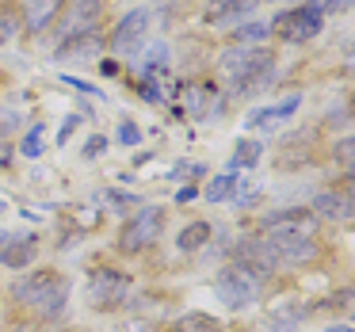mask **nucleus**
<instances>
[{"instance_id":"f257e3e1","label":"nucleus","mask_w":355,"mask_h":332,"mask_svg":"<svg viewBox=\"0 0 355 332\" xmlns=\"http://www.w3.org/2000/svg\"><path fill=\"white\" fill-rule=\"evenodd\" d=\"M222 77L225 85H230L233 96H245L252 92V88H260L263 80L271 77V69H275V54L271 50H260V46H230L222 54Z\"/></svg>"},{"instance_id":"f03ea898","label":"nucleus","mask_w":355,"mask_h":332,"mask_svg":"<svg viewBox=\"0 0 355 332\" xmlns=\"http://www.w3.org/2000/svg\"><path fill=\"white\" fill-rule=\"evenodd\" d=\"M12 294H16L24 306H35L46 317H58L65 309V302H69V279L58 275V271H35V275L19 279V283L12 286Z\"/></svg>"},{"instance_id":"7ed1b4c3","label":"nucleus","mask_w":355,"mask_h":332,"mask_svg":"<svg viewBox=\"0 0 355 332\" xmlns=\"http://www.w3.org/2000/svg\"><path fill=\"white\" fill-rule=\"evenodd\" d=\"M214 290H218V298H222L230 309H248L256 298H260L263 279L256 275V271L241 268V263H230V268H222V271H218Z\"/></svg>"},{"instance_id":"20e7f679","label":"nucleus","mask_w":355,"mask_h":332,"mask_svg":"<svg viewBox=\"0 0 355 332\" xmlns=\"http://www.w3.org/2000/svg\"><path fill=\"white\" fill-rule=\"evenodd\" d=\"M321 19H324L321 0H309L302 8H291V12H283V16H275L271 35H279V39H286V42H306L321 31Z\"/></svg>"},{"instance_id":"39448f33","label":"nucleus","mask_w":355,"mask_h":332,"mask_svg":"<svg viewBox=\"0 0 355 332\" xmlns=\"http://www.w3.org/2000/svg\"><path fill=\"white\" fill-rule=\"evenodd\" d=\"M130 290H134L130 275H123V271H115V268H96L92 275H88V302H92L96 309L123 306V302L130 298Z\"/></svg>"},{"instance_id":"423d86ee","label":"nucleus","mask_w":355,"mask_h":332,"mask_svg":"<svg viewBox=\"0 0 355 332\" xmlns=\"http://www.w3.org/2000/svg\"><path fill=\"white\" fill-rule=\"evenodd\" d=\"M271 245V252H275L279 268L283 263H291V268H306V263H313L317 256H321V248H317L313 237H306V233H291V229H271L263 233Z\"/></svg>"},{"instance_id":"0eeeda50","label":"nucleus","mask_w":355,"mask_h":332,"mask_svg":"<svg viewBox=\"0 0 355 332\" xmlns=\"http://www.w3.org/2000/svg\"><path fill=\"white\" fill-rule=\"evenodd\" d=\"M161 229H164V210L146 207V210H138V218L126 222L123 237H119V248H123V252H141V248H149L153 241H161Z\"/></svg>"},{"instance_id":"6e6552de","label":"nucleus","mask_w":355,"mask_h":332,"mask_svg":"<svg viewBox=\"0 0 355 332\" xmlns=\"http://www.w3.org/2000/svg\"><path fill=\"white\" fill-rule=\"evenodd\" d=\"M233 263L256 271L260 279L271 275V271H279V260H275V252H271L268 237H241L237 248H233Z\"/></svg>"},{"instance_id":"1a4fd4ad","label":"nucleus","mask_w":355,"mask_h":332,"mask_svg":"<svg viewBox=\"0 0 355 332\" xmlns=\"http://www.w3.org/2000/svg\"><path fill=\"white\" fill-rule=\"evenodd\" d=\"M149 35V12H126L123 24L115 27V35H111V50L115 54H138L141 42H146Z\"/></svg>"},{"instance_id":"9d476101","label":"nucleus","mask_w":355,"mask_h":332,"mask_svg":"<svg viewBox=\"0 0 355 332\" xmlns=\"http://www.w3.org/2000/svg\"><path fill=\"white\" fill-rule=\"evenodd\" d=\"M107 50V39L100 31H85V35H69V39L58 46V62H92V58H103Z\"/></svg>"},{"instance_id":"9b49d317","label":"nucleus","mask_w":355,"mask_h":332,"mask_svg":"<svg viewBox=\"0 0 355 332\" xmlns=\"http://www.w3.org/2000/svg\"><path fill=\"white\" fill-rule=\"evenodd\" d=\"M317 222H321V218H317L313 210H275V214L263 218V233L291 229V233H306V237H313Z\"/></svg>"},{"instance_id":"f8f14e48","label":"nucleus","mask_w":355,"mask_h":332,"mask_svg":"<svg viewBox=\"0 0 355 332\" xmlns=\"http://www.w3.org/2000/svg\"><path fill=\"white\" fill-rule=\"evenodd\" d=\"M62 4H65V0H24V12H19V16H24V27L31 35L46 31V27L58 19Z\"/></svg>"},{"instance_id":"ddd939ff","label":"nucleus","mask_w":355,"mask_h":332,"mask_svg":"<svg viewBox=\"0 0 355 332\" xmlns=\"http://www.w3.org/2000/svg\"><path fill=\"white\" fill-rule=\"evenodd\" d=\"M313 214L317 218H332V222H344V218L355 214V202L347 191H321L313 199Z\"/></svg>"},{"instance_id":"4468645a","label":"nucleus","mask_w":355,"mask_h":332,"mask_svg":"<svg viewBox=\"0 0 355 332\" xmlns=\"http://www.w3.org/2000/svg\"><path fill=\"white\" fill-rule=\"evenodd\" d=\"M35 256H39V237H16V241H8V245L0 248V260H4V268H12V271L31 268Z\"/></svg>"},{"instance_id":"2eb2a0df","label":"nucleus","mask_w":355,"mask_h":332,"mask_svg":"<svg viewBox=\"0 0 355 332\" xmlns=\"http://www.w3.org/2000/svg\"><path fill=\"white\" fill-rule=\"evenodd\" d=\"M256 8V0H210V8H207V24L214 27H233V19H241L245 12Z\"/></svg>"},{"instance_id":"dca6fc26","label":"nucleus","mask_w":355,"mask_h":332,"mask_svg":"<svg viewBox=\"0 0 355 332\" xmlns=\"http://www.w3.org/2000/svg\"><path fill=\"white\" fill-rule=\"evenodd\" d=\"M103 19V0H77L73 8V19H69V35H85V31H96Z\"/></svg>"},{"instance_id":"f3484780","label":"nucleus","mask_w":355,"mask_h":332,"mask_svg":"<svg viewBox=\"0 0 355 332\" xmlns=\"http://www.w3.org/2000/svg\"><path fill=\"white\" fill-rule=\"evenodd\" d=\"M298 103H302V96H291V100L275 103V107H260L245 119V126H268V123H279V119H291L298 111Z\"/></svg>"},{"instance_id":"a211bd4d","label":"nucleus","mask_w":355,"mask_h":332,"mask_svg":"<svg viewBox=\"0 0 355 332\" xmlns=\"http://www.w3.org/2000/svg\"><path fill=\"white\" fill-rule=\"evenodd\" d=\"M313 141H317V130H298L294 138H286V146H283V149H286V153H283V164H306L309 157H313V149H309Z\"/></svg>"},{"instance_id":"6ab92c4d","label":"nucleus","mask_w":355,"mask_h":332,"mask_svg":"<svg viewBox=\"0 0 355 332\" xmlns=\"http://www.w3.org/2000/svg\"><path fill=\"white\" fill-rule=\"evenodd\" d=\"M207 241H210V222H191L187 229H180L176 245L180 252H199V248H207Z\"/></svg>"},{"instance_id":"aec40b11","label":"nucleus","mask_w":355,"mask_h":332,"mask_svg":"<svg viewBox=\"0 0 355 332\" xmlns=\"http://www.w3.org/2000/svg\"><path fill=\"white\" fill-rule=\"evenodd\" d=\"M19 27H24V16L16 12V4H8V0H4V4H0V46L16 39Z\"/></svg>"},{"instance_id":"412c9836","label":"nucleus","mask_w":355,"mask_h":332,"mask_svg":"<svg viewBox=\"0 0 355 332\" xmlns=\"http://www.w3.org/2000/svg\"><path fill=\"white\" fill-rule=\"evenodd\" d=\"M233 191H237L233 172H222V176H214L207 184V202H225V199H233Z\"/></svg>"},{"instance_id":"4be33fe9","label":"nucleus","mask_w":355,"mask_h":332,"mask_svg":"<svg viewBox=\"0 0 355 332\" xmlns=\"http://www.w3.org/2000/svg\"><path fill=\"white\" fill-rule=\"evenodd\" d=\"M260 141H241L237 146V153L230 157V172L233 168H252V164H260Z\"/></svg>"},{"instance_id":"5701e85b","label":"nucleus","mask_w":355,"mask_h":332,"mask_svg":"<svg viewBox=\"0 0 355 332\" xmlns=\"http://www.w3.org/2000/svg\"><path fill=\"white\" fill-rule=\"evenodd\" d=\"M263 39H271V27L263 24H241L233 31V46H252V42H263Z\"/></svg>"},{"instance_id":"b1692460","label":"nucleus","mask_w":355,"mask_h":332,"mask_svg":"<svg viewBox=\"0 0 355 332\" xmlns=\"http://www.w3.org/2000/svg\"><path fill=\"white\" fill-rule=\"evenodd\" d=\"M176 332H222V324L207 313H187V317H180Z\"/></svg>"},{"instance_id":"393cba45","label":"nucleus","mask_w":355,"mask_h":332,"mask_svg":"<svg viewBox=\"0 0 355 332\" xmlns=\"http://www.w3.org/2000/svg\"><path fill=\"white\" fill-rule=\"evenodd\" d=\"M168 46L164 42H157V46H149V58H146V65H141V73H146V80L153 77V73H161V69H168Z\"/></svg>"},{"instance_id":"a878e982","label":"nucleus","mask_w":355,"mask_h":332,"mask_svg":"<svg viewBox=\"0 0 355 332\" xmlns=\"http://www.w3.org/2000/svg\"><path fill=\"white\" fill-rule=\"evenodd\" d=\"M19 130V111L16 107H0V141L12 138Z\"/></svg>"},{"instance_id":"bb28decb","label":"nucleus","mask_w":355,"mask_h":332,"mask_svg":"<svg viewBox=\"0 0 355 332\" xmlns=\"http://www.w3.org/2000/svg\"><path fill=\"white\" fill-rule=\"evenodd\" d=\"M19 149H24V157H39V153H42V126H31Z\"/></svg>"},{"instance_id":"cd10ccee","label":"nucleus","mask_w":355,"mask_h":332,"mask_svg":"<svg viewBox=\"0 0 355 332\" xmlns=\"http://www.w3.org/2000/svg\"><path fill=\"white\" fill-rule=\"evenodd\" d=\"M294 329H298V324H294L291 317H279V313H275L271 321H263L256 332H294Z\"/></svg>"},{"instance_id":"c85d7f7f","label":"nucleus","mask_w":355,"mask_h":332,"mask_svg":"<svg viewBox=\"0 0 355 332\" xmlns=\"http://www.w3.org/2000/svg\"><path fill=\"white\" fill-rule=\"evenodd\" d=\"M336 161L344 164V168H352V161H355V138L336 141Z\"/></svg>"},{"instance_id":"c756f323","label":"nucleus","mask_w":355,"mask_h":332,"mask_svg":"<svg viewBox=\"0 0 355 332\" xmlns=\"http://www.w3.org/2000/svg\"><path fill=\"white\" fill-rule=\"evenodd\" d=\"M138 138H141V130L134 123H123L119 126V141H123V146H138Z\"/></svg>"},{"instance_id":"7c9ffc66","label":"nucleus","mask_w":355,"mask_h":332,"mask_svg":"<svg viewBox=\"0 0 355 332\" xmlns=\"http://www.w3.org/2000/svg\"><path fill=\"white\" fill-rule=\"evenodd\" d=\"M103 146H107V138H103V134H96V138H88V146H85V157H100V153H103Z\"/></svg>"},{"instance_id":"2f4dec72","label":"nucleus","mask_w":355,"mask_h":332,"mask_svg":"<svg viewBox=\"0 0 355 332\" xmlns=\"http://www.w3.org/2000/svg\"><path fill=\"white\" fill-rule=\"evenodd\" d=\"M77 123H80L77 115H69V119H65V126L58 130V146H65V141H69V134H73V126H77Z\"/></svg>"},{"instance_id":"473e14b6","label":"nucleus","mask_w":355,"mask_h":332,"mask_svg":"<svg viewBox=\"0 0 355 332\" xmlns=\"http://www.w3.org/2000/svg\"><path fill=\"white\" fill-rule=\"evenodd\" d=\"M119 332H153V324H149V321H126Z\"/></svg>"},{"instance_id":"72a5a7b5","label":"nucleus","mask_w":355,"mask_h":332,"mask_svg":"<svg viewBox=\"0 0 355 332\" xmlns=\"http://www.w3.org/2000/svg\"><path fill=\"white\" fill-rule=\"evenodd\" d=\"M347 4H352V0H324V4H321V12H344Z\"/></svg>"},{"instance_id":"f704fd0d","label":"nucleus","mask_w":355,"mask_h":332,"mask_svg":"<svg viewBox=\"0 0 355 332\" xmlns=\"http://www.w3.org/2000/svg\"><path fill=\"white\" fill-rule=\"evenodd\" d=\"M65 85H69V88H77V92H96V88L88 85V80H77V77H65Z\"/></svg>"},{"instance_id":"c9c22d12","label":"nucleus","mask_w":355,"mask_h":332,"mask_svg":"<svg viewBox=\"0 0 355 332\" xmlns=\"http://www.w3.org/2000/svg\"><path fill=\"white\" fill-rule=\"evenodd\" d=\"M100 69L107 73V77H115V73H119V62H111V58H107V62H100Z\"/></svg>"},{"instance_id":"e433bc0d","label":"nucleus","mask_w":355,"mask_h":332,"mask_svg":"<svg viewBox=\"0 0 355 332\" xmlns=\"http://www.w3.org/2000/svg\"><path fill=\"white\" fill-rule=\"evenodd\" d=\"M195 199V187H184V191L176 195V202H191Z\"/></svg>"},{"instance_id":"4c0bfd02","label":"nucleus","mask_w":355,"mask_h":332,"mask_svg":"<svg viewBox=\"0 0 355 332\" xmlns=\"http://www.w3.org/2000/svg\"><path fill=\"white\" fill-rule=\"evenodd\" d=\"M12 161V149L8 146H0V164H8Z\"/></svg>"},{"instance_id":"58836bf2","label":"nucleus","mask_w":355,"mask_h":332,"mask_svg":"<svg viewBox=\"0 0 355 332\" xmlns=\"http://www.w3.org/2000/svg\"><path fill=\"white\" fill-rule=\"evenodd\" d=\"M329 332H352V324H332Z\"/></svg>"},{"instance_id":"ea45409f","label":"nucleus","mask_w":355,"mask_h":332,"mask_svg":"<svg viewBox=\"0 0 355 332\" xmlns=\"http://www.w3.org/2000/svg\"><path fill=\"white\" fill-rule=\"evenodd\" d=\"M8 241H12V237H8V233H4V229H0V248L8 245Z\"/></svg>"},{"instance_id":"a19ab883","label":"nucleus","mask_w":355,"mask_h":332,"mask_svg":"<svg viewBox=\"0 0 355 332\" xmlns=\"http://www.w3.org/2000/svg\"><path fill=\"white\" fill-rule=\"evenodd\" d=\"M0 210H4V207H0Z\"/></svg>"}]
</instances>
